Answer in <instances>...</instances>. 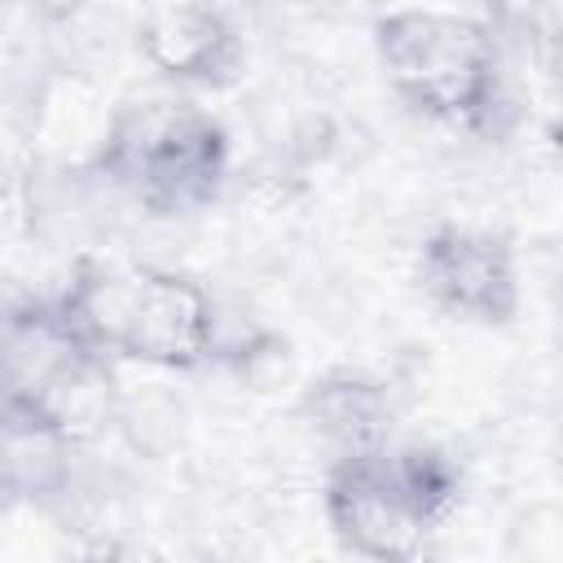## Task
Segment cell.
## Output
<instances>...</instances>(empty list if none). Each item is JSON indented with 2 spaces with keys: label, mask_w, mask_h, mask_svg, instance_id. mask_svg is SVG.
Returning a JSON list of instances; mask_svg holds the SVG:
<instances>
[{
  "label": "cell",
  "mask_w": 563,
  "mask_h": 563,
  "mask_svg": "<svg viewBox=\"0 0 563 563\" xmlns=\"http://www.w3.org/2000/svg\"><path fill=\"white\" fill-rule=\"evenodd\" d=\"M57 308L101 356L110 352L158 369H189L207 361L216 343L207 290L154 264H84Z\"/></svg>",
  "instance_id": "obj_1"
},
{
  "label": "cell",
  "mask_w": 563,
  "mask_h": 563,
  "mask_svg": "<svg viewBox=\"0 0 563 563\" xmlns=\"http://www.w3.org/2000/svg\"><path fill=\"white\" fill-rule=\"evenodd\" d=\"M453 501V471L427 449H369L334 466L325 515L374 563H431V532Z\"/></svg>",
  "instance_id": "obj_2"
},
{
  "label": "cell",
  "mask_w": 563,
  "mask_h": 563,
  "mask_svg": "<svg viewBox=\"0 0 563 563\" xmlns=\"http://www.w3.org/2000/svg\"><path fill=\"white\" fill-rule=\"evenodd\" d=\"M391 88L444 123H479L497 101V35L479 13L396 9L374 22Z\"/></svg>",
  "instance_id": "obj_3"
},
{
  "label": "cell",
  "mask_w": 563,
  "mask_h": 563,
  "mask_svg": "<svg viewBox=\"0 0 563 563\" xmlns=\"http://www.w3.org/2000/svg\"><path fill=\"white\" fill-rule=\"evenodd\" d=\"M224 158L220 123L189 101H141L123 110L101 150V167L154 211L207 202L224 176Z\"/></svg>",
  "instance_id": "obj_4"
},
{
  "label": "cell",
  "mask_w": 563,
  "mask_h": 563,
  "mask_svg": "<svg viewBox=\"0 0 563 563\" xmlns=\"http://www.w3.org/2000/svg\"><path fill=\"white\" fill-rule=\"evenodd\" d=\"M101 378V352L62 308H26L0 325V413L26 431L84 422Z\"/></svg>",
  "instance_id": "obj_5"
},
{
  "label": "cell",
  "mask_w": 563,
  "mask_h": 563,
  "mask_svg": "<svg viewBox=\"0 0 563 563\" xmlns=\"http://www.w3.org/2000/svg\"><path fill=\"white\" fill-rule=\"evenodd\" d=\"M418 282L444 312L466 321H506L519 308L510 246L484 229H435L422 242Z\"/></svg>",
  "instance_id": "obj_6"
},
{
  "label": "cell",
  "mask_w": 563,
  "mask_h": 563,
  "mask_svg": "<svg viewBox=\"0 0 563 563\" xmlns=\"http://www.w3.org/2000/svg\"><path fill=\"white\" fill-rule=\"evenodd\" d=\"M136 48L176 84H211L238 62V31L207 4H154L136 22Z\"/></svg>",
  "instance_id": "obj_7"
},
{
  "label": "cell",
  "mask_w": 563,
  "mask_h": 563,
  "mask_svg": "<svg viewBox=\"0 0 563 563\" xmlns=\"http://www.w3.org/2000/svg\"><path fill=\"white\" fill-rule=\"evenodd\" d=\"M303 409L312 413L321 435L343 444V457L387 444V396L378 383H369L352 369H339V374L312 383Z\"/></svg>",
  "instance_id": "obj_8"
},
{
  "label": "cell",
  "mask_w": 563,
  "mask_h": 563,
  "mask_svg": "<svg viewBox=\"0 0 563 563\" xmlns=\"http://www.w3.org/2000/svg\"><path fill=\"white\" fill-rule=\"evenodd\" d=\"M106 563H163V554L150 550V545H141V541H119V545L106 554Z\"/></svg>",
  "instance_id": "obj_9"
}]
</instances>
